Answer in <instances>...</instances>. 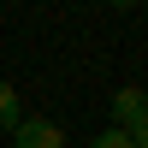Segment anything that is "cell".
<instances>
[{
    "instance_id": "cell-2",
    "label": "cell",
    "mask_w": 148,
    "mask_h": 148,
    "mask_svg": "<svg viewBox=\"0 0 148 148\" xmlns=\"http://www.w3.org/2000/svg\"><path fill=\"white\" fill-rule=\"evenodd\" d=\"M142 107H148V89H136V83L113 89V95H107V113H113V130H130V125L142 119Z\"/></svg>"
},
{
    "instance_id": "cell-1",
    "label": "cell",
    "mask_w": 148,
    "mask_h": 148,
    "mask_svg": "<svg viewBox=\"0 0 148 148\" xmlns=\"http://www.w3.org/2000/svg\"><path fill=\"white\" fill-rule=\"evenodd\" d=\"M12 148H65V130L53 119H42V113H24L18 130H12Z\"/></svg>"
},
{
    "instance_id": "cell-5",
    "label": "cell",
    "mask_w": 148,
    "mask_h": 148,
    "mask_svg": "<svg viewBox=\"0 0 148 148\" xmlns=\"http://www.w3.org/2000/svg\"><path fill=\"white\" fill-rule=\"evenodd\" d=\"M125 136H130V142H136V148H148V107H142V119H136V125H130V130H125Z\"/></svg>"
},
{
    "instance_id": "cell-4",
    "label": "cell",
    "mask_w": 148,
    "mask_h": 148,
    "mask_svg": "<svg viewBox=\"0 0 148 148\" xmlns=\"http://www.w3.org/2000/svg\"><path fill=\"white\" fill-rule=\"evenodd\" d=\"M89 148H136V142H130L125 130H113V125H107L101 136H89Z\"/></svg>"
},
{
    "instance_id": "cell-3",
    "label": "cell",
    "mask_w": 148,
    "mask_h": 148,
    "mask_svg": "<svg viewBox=\"0 0 148 148\" xmlns=\"http://www.w3.org/2000/svg\"><path fill=\"white\" fill-rule=\"evenodd\" d=\"M18 119H24V95L12 89L6 77H0V130H6V136H12V130H18Z\"/></svg>"
}]
</instances>
